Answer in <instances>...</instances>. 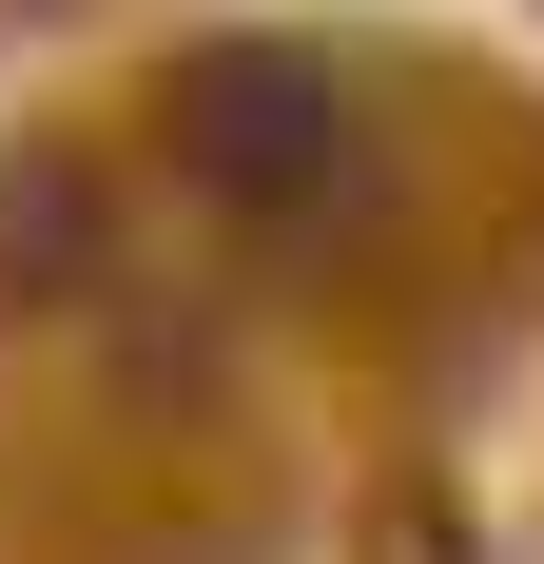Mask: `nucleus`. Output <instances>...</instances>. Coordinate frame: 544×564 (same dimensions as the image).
<instances>
[{
	"label": "nucleus",
	"mask_w": 544,
	"mask_h": 564,
	"mask_svg": "<svg viewBox=\"0 0 544 564\" xmlns=\"http://www.w3.org/2000/svg\"><path fill=\"white\" fill-rule=\"evenodd\" d=\"M175 137L233 215H330L350 195V98H330L312 40H195L175 58Z\"/></svg>",
	"instance_id": "f257e3e1"
},
{
	"label": "nucleus",
	"mask_w": 544,
	"mask_h": 564,
	"mask_svg": "<svg viewBox=\"0 0 544 564\" xmlns=\"http://www.w3.org/2000/svg\"><path fill=\"white\" fill-rule=\"evenodd\" d=\"M98 253V195L78 175H0V273H78Z\"/></svg>",
	"instance_id": "f03ea898"
}]
</instances>
